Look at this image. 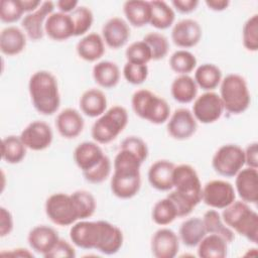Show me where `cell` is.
I'll return each instance as SVG.
<instances>
[{"instance_id":"obj_1","label":"cell","mask_w":258,"mask_h":258,"mask_svg":"<svg viewBox=\"0 0 258 258\" xmlns=\"http://www.w3.org/2000/svg\"><path fill=\"white\" fill-rule=\"evenodd\" d=\"M141 164L139 158L130 151L120 149L114 159V173L111 178V190L115 197L127 200L139 192Z\"/></svg>"},{"instance_id":"obj_2","label":"cell","mask_w":258,"mask_h":258,"mask_svg":"<svg viewBox=\"0 0 258 258\" xmlns=\"http://www.w3.org/2000/svg\"><path fill=\"white\" fill-rule=\"evenodd\" d=\"M28 91L34 109L42 115H52L60 105L56 78L48 71H37L29 79Z\"/></svg>"},{"instance_id":"obj_3","label":"cell","mask_w":258,"mask_h":258,"mask_svg":"<svg viewBox=\"0 0 258 258\" xmlns=\"http://www.w3.org/2000/svg\"><path fill=\"white\" fill-rule=\"evenodd\" d=\"M222 219L225 224L256 244L258 241V215L249 205L243 201H234L227 208L223 209Z\"/></svg>"},{"instance_id":"obj_4","label":"cell","mask_w":258,"mask_h":258,"mask_svg":"<svg viewBox=\"0 0 258 258\" xmlns=\"http://www.w3.org/2000/svg\"><path fill=\"white\" fill-rule=\"evenodd\" d=\"M219 96L224 110L234 115L244 113L251 103L247 82L238 74H229L222 79Z\"/></svg>"},{"instance_id":"obj_5","label":"cell","mask_w":258,"mask_h":258,"mask_svg":"<svg viewBox=\"0 0 258 258\" xmlns=\"http://www.w3.org/2000/svg\"><path fill=\"white\" fill-rule=\"evenodd\" d=\"M134 113L152 124H162L169 119L170 107L161 97L147 89L136 91L131 99Z\"/></svg>"},{"instance_id":"obj_6","label":"cell","mask_w":258,"mask_h":258,"mask_svg":"<svg viewBox=\"0 0 258 258\" xmlns=\"http://www.w3.org/2000/svg\"><path fill=\"white\" fill-rule=\"evenodd\" d=\"M128 124L127 110L122 106H113L101 115L92 126V137L99 144L112 142Z\"/></svg>"},{"instance_id":"obj_7","label":"cell","mask_w":258,"mask_h":258,"mask_svg":"<svg viewBox=\"0 0 258 258\" xmlns=\"http://www.w3.org/2000/svg\"><path fill=\"white\" fill-rule=\"evenodd\" d=\"M173 190L186 200L195 208L202 202V183L195 167L179 164L173 170Z\"/></svg>"},{"instance_id":"obj_8","label":"cell","mask_w":258,"mask_h":258,"mask_svg":"<svg viewBox=\"0 0 258 258\" xmlns=\"http://www.w3.org/2000/svg\"><path fill=\"white\" fill-rule=\"evenodd\" d=\"M44 209L48 219L55 225L64 227L80 221L72 195L56 192L49 196Z\"/></svg>"},{"instance_id":"obj_9","label":"cell","mask_w":258,"mask_h":258,"mask_svg":"<svg viewBox=\"0 0 258 258\" xmlns=\"http://www.w3.org/2000/svg\"><path fill=\"white\" fill-rule=\"evenodd\" d=\"M245 165L244 149L237 144L222 145L214 154L212 166L225 177L235 176Z\"/></svg>"},{"instance_id":"obj_10","label":"cell","mask_w":258,"mask_h":258,"mask_svg":"<svg viewBox=\"0 0 258 258\" xmlns=\"http://www.w3.org/2000/svg\"><path fill=\"white\" fill-rule=\"evenodd\" d=\"M235 200V187L226 180L214 179L208 181L202 190V201L215 210H223Z\"/></svg>"},{"instance_id":"obj_11","label":"cell","mask_w":258,"mask_h":258,"mask_svg":"<svg viewBox=\"0 0 258 258\" xmlns=\"http://www.w3.org/2000/svg\"><path fill=\"white\" fill-rule=\"evenodd\" d=\"M102 233V220H80L73 224L70 230V238L74 245L79 248L97 250Z\"/></svg>"},{"instance_id":"obj_12","label":"cell","mask_w":258,"mask_h":258,"mask_svg":"<svg viewBox=\"0 0 258 258\" xmlns=\"http://www.w3.org/2000/svg\"><path fill=\"white\" fill-rule=\"evenodd\" d=\"M223 112L224 106L220 96L209 91L195 99L191 113L197 121L203 124H211L218 121Z\"/></svg>"},{"instance_id":"obj_13","label":"cell","mask_w":258,"mask_h":258,"mask_svg":"<svg viewBox=\"0 0 258 258\" xmlns=\"http://www.w3.org/2000/svg\"><path fill=\"white\" fill-rule=\"evenodd\" d=\"M20 138L26 148L33 151H41L50 146L53 133L47 123L36 120L29 123L22 130Z\"/></svg>"},{"instance_id":"obj_14","label":"cell","mask_w":258,"mask_h":258,"mask_svg":"<svg viewBox=\"0 0 258 258\" xmlns=\"http://www.w3.org/2000/svg\"><path fill=\"white\" fill-rule=\"evenodd\" d=\"M197 122L198 121L188 109H176L167 120V132L176 140L188 139L197 131Z\"/></svg>"},{"instance_id":"obj_15","label":"cell","mask_w":258,"mask_h":258,"mask_svg":"<svg viewBox=\"0 0 258 258\" xmlns=\"http://www.w3.org/2000/svg\"><path fill=\"white\" fill-rule=\"evenodd\" d=\"M54 5L52 1H44L35 11L27 13L23 17L21 26L31 40L36 41L43 37L45 21L53 12Z\"/></svg>"},{"instance_id":"obj_16","label":"cell","mask_w":258,"mask_h":258,"mask_svg":"<svg viewBox=\"0 0 258 258\" xmlns=\"http://www.w3.org/2000/svg\"><path fill=\"white\" fill-rule=\"evenodd\" d=\"M203 35V30L197 20L186 18L174 24L171 30V39L173 43L181 48L196 46Z\"/></svg>"},{"instance_id":"obj_17","label":"cell","mask_w":258,"mask_h":258,"mask_svg":"<svg viewBox=\"0 0 258 258\" xmlns=\"http://www.w3.org/2000/svg\"><path fill=\"white\" fill-rule=\"evenodd\" d=\"M179 250L178 236L168 228L157 230L151 239V252L156 258H173Z\"/></svg>"},{"instance_id":"obj_18","label":"cell","mask_w":258,"mask_h":258,"mask_svg":"<svg viewBox=\"0 0 258 258\" xmlns=\"http://www.w3.org/2000/svg\"><path fill=\"white\" fill-rule=\"evenodd\" d=\"M235 190L247 204L258 202V171L256 168H242L236 175Z\"/></svg>"},{"instance_id":"obj_19","label":"cell","mask_w":258,"mask_h":258,"mask_svg":"<svg viewBox=\"0 0 258 258\" xmlns=\"http://www.w3.org/2000/svg\"><path fill=\"white\" fill-rule=\"evenodd\" d=\"M102 37L109 47L118 49L124 46L130 37L129 25L120 17L110 18L102 28Z\"/></svg>"},{"instance_id":"obj_20","label":"cell","mask_w":258,"mask_h":258,"mask_svg":"<svg viewBox=\"0 0 258 258\" xmlns=\"http://www.w3.org/2000/svg\"><path fill=\"white\" fill-rule=\"evenodd\" d=\"M59 240L57 232L46 225H39L32 228L27 237L30 248L38 254L45 256Z\"/></svg>"},{"instance_id":"obj_21","label":"cell","mask_w":258,"mask_h":258,"mask_svg":"<svg viewBox=\"0 0 258 258\" xmlns=\"http://www.w3.org/2000/svg\"><path fill=\"white\" fill-rule=\"evenodd\" d=\"M44 32L52 40L63 41L74 36V24L70 14L52 12L44 24Z\"/></svg>"},{"instance_id":"obj_22","label":"cell","mask_w":258,"mask_h":258,"mask_svg":"<svg viewBox=\"0 0 258 258\" xmlns=\"http://www.w3.org/2000/svg\"><path fill=\"white\" fill-rule=\"evenodd\" d=\"M174 163L166 159H160L151 164L148 169V181L150 185L161 191H167L173 188L172 178Z\"/></svg>"},{"instance_id":"obj_23","label":"cell","mask_w":258,"mask_h":258,"mask_svg":"<svg viewBox=\"0 0 258 258\" xmlns=\"http://www.w3.org/2000/svg\"><path fill=\"white\" fill-rule=\"evenodd\" d=\"M84 126L85 121L83 116L74 108L62 110L55 119V127L58 133L67 139L78 137L83 132Z\"/></svg>"},{"instance_id":"obj_24","label":"cell","mask_w":258,"mask_h":258,"mask_svg":"<svg viewBox=\"0 0 258 258\" xmlns=\"http://www.w3.org/2000/svg\"><path fill=\"white\" fill-rule=\"evenodd\" d=\"M105 155L99 143L93 141L82 142L74 150V160L82 172L94 168Z\"/></svg>"},{"instance_id":"obj_25","label":"cell","mask_w":258,"mask_h":258,"mask_svg":"<svg viewBox=\"0 0 258 258\" xmlns=\"http://www.w3.org/2000/svg\"><path fill=\"white\" fill-rule=\"evenodd\" d=\"M26 46L25 33L16 26H8L0 33V49L5 55H16L24 50Z\"/></svg>"},{"instance_id":"obj_26","label":"cell","mask_w":258,"mask_h":258,"mask_svg":"<svg viewBox=\"0 0 258 258\" xmlns=\"http://www.w3.org/2000/svg\"><path fill=\"white\" fill-rule=\"evenodd\" d=\"M78 55L86 61H96L105 53V42L103 37L95 32L85 35L77 43Z\"/></svg>"},{"instance_id":"obj_27","label":"cell","mask_w":258,"mask_h":258,"mask_svg":"<svg viewBox=\"0 0 258 258\" xmlns=\"http://www.w3.org/2000/svg\"><path fill=\"white\" fill-rule=\"evenodd\" d=\"M80 108L88 117H100L107 110V97L99 89H89L80 98Z\"/></svg>"},{"instance_id":"obj_28","label":"cell","mask_w":258,"mask_h":258,"mask_svg":"<svg viewBox=\"0 0 258 258\" xmlns=\"http://www.w3.org/2000/svg\"><path fill=\"white\" fill-rule=\"evenodd\" d=\"M124 237L120 228L107 221H102V235L97 250L106 255L117 253L123 245Z\"/></svg>"},{"instance_id":"obj_29","label":"cell","mask_w":258,"mask_h":258,"mask_svg":"<svg viewBox=\"0 0 258 258\" xmlns=\"http://www.w3.org/2000/svg\"><path fill=\"white\" fill-rule=\"evenodd\" d=\"M179 239L187 247H196L207 235L203 219L194 217L185 220L179 227Z\"/></svg>"},{"instance_id":"obj_30","label":"cell","mask_w":258,"mask_h":258,"mask_svg":"<svg viewBox=\"0 0 258 258\" xmlns=\"http://www.w3.org/2000/svg\"><path fill=\"white\" fill-rule=\"evenodd\" d=\"M123 11L127 21L134 27H143L150 21L149 1L129 0L123 5Z\"/></svg>"},{"instance_id":"obj_31","label":"cell","mask_w":258,"mask_h":258,"mask_svg":"<svg viewBox=\"0 0 258 258\" xmlns=\"http://www.w3.org/2000/svg\"><path fill=\"white\" fill-rule=\"evenodd\" d=\"M172 98L180 104H188L197 98L198 86L188 75H179L175 78L170 87Z\"/></svg>"},{"instance_id":"obj_32","label":"cell","mask_w":258,"mask_h":258,"mask_svg":"<svg viewBox=\"0 0 258 258\" xmlns=\"http://www.w3.org/2000/svg\"><path fill=\"white\" fill-rule=\"evenodd\" d=\"M93 78L102 88H114L120 80V70L118 66L110 60H102L93 67Z\"/></svg>"},{"instance_id":"obj_33","label":"cell","mask_w":258,"mask_h":258,"mask_svg":"<svg viewBox=\"0 0 258 258\" xmlns=\"http://www.w3.org/2000/svg\"><path fill=\"white\" fill-rule=\"evenodd\" d=\"M228 242L219 235L207 234L198 245V255L202 258H225Z\"/></svg>"},{"instance_id":"obj_34","label":"cell","mask_w":258,"mask_h":258,"mask_svg":"<svg viewBox=\"0 0 258 258\" xmlns=\"http://www.w3.org/2000/svg\"><path fill=\"white\" fill-rule=\"evenodd\" d=\"M150 4V21L149 23L156 29L169 28L175 19V13L173 9L165 2L161 0L149 1Z\"/></svg>"},{"instance_id":"obj_35","label":"cell","mask_w":258,"mask_h":258,"mask_svg":"<svg viewBox=\"0 0 258 258\" xmlns=\"http://www.w3.org/2000/svg\"><path fill=\"white\" fill-rule=\"evenodd\" d=\"M194 80L198 88L207 92L213 91L221 84L222 72L214 63H203L197 68Z\"/></svg>"},{"instance_id":"obj_36","label":"cell","mask_w":258,"mask_h":258,"mask_svg":"<svg viewBox=\"0 0 258 258\" xmlns=\"http://www.w3.org/2000/svg\"><path fill=\"white\" fill-rule=\"evenodd\" d=\"M203 222L207 231V234H216L224 238L228 244L231 243L235 239V234L232 229H230L222 219L220 213L211 209L208 210L203 216Z\"/></svg>"},{"instance_id":"obj_37","label":"cell","mask_w":258,"mask_h":258,"mask_svg":"<svg viewBox=\"0 0 258 258\" xmlns=\"http://www.w3.org/2000/svg\"><path fill=\"white\" fill-rule=\"evenodd\" d=\"M26 155V146L20 136L9 135L2 140V158L10 164L21 162Z\"/></svg>"},{"instance_id":"obj_38","label":"cell","mask_w":258,"mask_h":258,"mask_svg":"<svg viewBox=\"0 0 258 258\" xmlns=\"http://www.w3.org/2000/svg\"><path fill=\"white\" fill-rule=\"evenodd\" d=\"M177 217L176 208L167 197L156 202L151 212V218L153 222L159 226L169 225Z\"/></svg>"},{"instance_id":"obj_39","label":"cell","mask_w":258,"mask_h":258,"mask_svg":"<svg viewBox=\"0 0 258 258\" xmlns=\"http://www.w3.org/2000/svg\"><path fill=\"white\" fill-rule=\"evenodd\" d=\"M197 62L195 54L185 49L174 51L169 58L170 69L178 75H188L196 69Z\"/></svg>"},{"instance_id":"obj_40","label":"cell","mask_w":258,"mask_h":258,"mask_svg":"<svg viewBox=\"0 0 258 258\" xmlns=\"http://www.w3.org/2000/svg\"><path fill=\"white\" fill-rule=\"evenodd\" d=\"M71 195L75 202L80 220H87L94 215L97 204L94 196L90 191L80 189Z\"/></svg>"},{"instance_id":"obj_41","label":"cell","mask_w":258,"mask_h":258,"mask_svg":"<svg viewBox=\"0 0 258 258\" xmlns=\"http://www.w3.org/2000/svg\"><path fill=\"white\" fill-rule=\"evenodd\" d=\"M74 24V36L86 34L94 22V15L90 8L86 6H78L70 13Z\"/></svg>"},{"instance_id":"obj_42","label":"cell","mask_w":258,"mask_h":258,"mask_svg":"<svg viewBox=\"0 0 258 258\" xmlns=\"http://www.w3.org/2000/svg\"><path fill=\"white\" fill-rule=\"evenodd\" d=\"M150 48L151 58L159 60L164 58L168 53L169 43L167 38L159 32L147 33L142 39Z\"/></svg>"},{"instance_id":"obj_43","label":"cell","mask_w":258,"mask_h":258,"mask_svg":"<svg viewBox=\"0 0 258 258\" xmlns=\"http://www.w3.org/2000/svg\"><path fill=\"white\" fill-rule=\"evenodd\" d=\"M242 41L247 50L253 52L258 50V14L250 16L244 23Z\"/></svg>"},{"instance_id":"obj_44","label":"cell","mask_w":258,"mask_h":258,"mask_svg":"<svg viewBox=\"0 0 258 258\" xmlns=\"http://www.w3.org/2000/svg\"><path fill=\"white\" fill-rule=\"evenodd\" d=\"M125 56L128 62L137 64H147L152 59L150 48L143 40L132 42L127 47Z\"/></svg>"},{"instance_id":"obj_45","label":"cell","mask_w":258,"mask_h":258,"mask_svg":"<svg viewBox=\"0 0 258 258\" xmlns=\"http://www.w3.org/2000/svg\"><path fill=\"white\" fill-rule=\"evenodd\" d=\"M25 13L21 0H2L0 4V19L4 23H14Z\"/></svg>"},{"instance_id":"obj_46","label":"cell","mask_w":258,"mask_h":258,"mask_svg":"<svg viewBox=\"0 0 258 258\" xmlns=\"http://www.w3.org/2000/svg\"><path fill=\"white\" fill-rule=\"evenodd\" d=\"M111 169V160L107 155H105L103 159L94 168L83 172V175L85 179L91 183H101L109 177Z\"/></svg>"},{"instance_id":"obj_47","label":"cell","mask_w":258,"mask_h":258,"mask_svg":"<svg viewBox=\"0 0 258 258\" xmlns=\"http://www.w3.org/2000/svg\"><path fill=\"white\" fill-rule=\"evenodd\" d=\"M123 76L128 83L141 85L148 77V67L147 64H137L127 61L123 68Z\"/></svg>"},{"instance_id":"obj_48","label":"cell","mask_w":258,"mask_h":258,"mask_svg":"<svg viewBox=\"0 0 258 258\" xmlns=\"http://www.w3.org/2000/svg\"><path fill=\"white\" fill-rule=\"evenodd\" d=\"M130 151L143 163L148 157V147L145 141L138 136H129L121 142V148Z\"/></svg>"},{"instance_id":"obj_49","label":"cell","mask_w":258,"mask_h":258,"mask_svg":"<svg viewBox=\"0 0 258 258\" xmlns=\"http://www.w3.org/2000/svg\"><path fill=\"white\" fill-rule=\"evenodd\" d=\"M45 258H74L76 257L75 248L66 240L59 238L54 247L44 256Z\"/></svg>"},{"instance_id":"obj_50","label":"cell","mask_w":258,"mask_h":258,"mask_svg":"<svg viewBox=\"0 0 258 258\" xmlns=\"http://www.w3.org/2000/svg\"><path fill=\"white\" fill-rule=\"evenodd\" d=\"M166 197L174 204L178 217H186L195 209V207L191 204H189L186 200L180 197L175 190L170 191Z\"/></svg>"},{"instance_id":"obj_51","label":"cell","mask_w":258,"mask_h":258,"mask_svg":"<svg viewBox=\"0 0 258 258\" xmlns=\"http://www.w3.org/2000/svg\"><path fill=\"white\" fill-rule=\"evenodd\" d=\"M13 217L10 211L4 207L0 208V236H8L13 230Z\"/></svg>"},{"instance_id":"obj_52","label":"cell","mask_w":258,"mask_h":258,"mask_svg":"<svg viewBox=\"0 0 258 258\" xmlns=\"http://www.w3.org/2000/svg\"><path fill=\"white\" fill-rule=\"evenodd\" d=\"M245 164L248 167L258 168V143L252 142L244 149Z\"/></svg>"},{"instance_id":"obj_53","label":"cell","mask_w":258,"mask_h":258,"mask_svg":"<svg viewBox=\"0 0 258 258\" xmlns=\"http://www.w3.org/2000/svg\"><path fill=\"white\" fill-rule=\"evenodd\" d=\"M198 0H173L171 5L180 13L188 14L195 11L199 5Z\"/></svg>"},{"instance_id":"obj_54","label":"cell","mask_w":258,"mask_h":258,"mask_svg":"<svg viewBox=\"0 0 258 258\" xmlns=\"http://www.w3.org/2000/svg\"><path fill=\"white\" fill-rule=\"evenodd\" d=\"M55 5L59 12L70 14L79 6V2L76 0H59L55 3Z\"/></svg>"},{"instance_id":"obj_55","label":"cell","mask_w":258,"mask_h":258,"mask_svg":"<svg viewBox=\"0 0 258 258\" xmlns=\"http://www.w3.org/2000/svg\"><path fill=\"white\" fill-rule=\"evenodd\" d=\"M205 3L209 9L217 12L226 10L230 5L229 0H206Z\"/></svg>"},{"instance_id":"obj_56","label":"cell","mask_w":258,"mask_h":258,"mask_svg":"<svg viewBox=\"0 0 258 258\" xmlns=\"http://www.w3.org/2000/svg\"><path fill=\"white\" fill-rule=\"evenodd\" d=\"M1 256H12V257H33V254L24 248H15L7 252H1Z\"/></svg>"},{"instance_id":"obj_57","label":"cell","mask_w":258,"mask_h":258,"mask_svg":"<svg viewBox=\"0 0 258 258\" xmlns=\"http://www.w3.org/2000/svg\"><path fill=\"white\" fill-rule=\"evenodd\" d=\"M21 3L26 13L35 11L42 4V2L39 0H21Z\"/></svg>"}]
</instances>
